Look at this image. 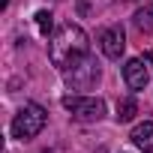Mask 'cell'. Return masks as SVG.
<instances>
[{
	"label": "cell",
	"mask_w": 153,
	"mask_h": 153,
	"mask_svg": "<svg viewBox=\"0 0 153 153\" xmlns=\"http://www.w3.org/2000/svg\"><path fill=\"white\" fill-rule=\"evenodd\" d=\"M123 81H126V87H129V90H135V93L147 87L150 72H147V66H144V60H141V57L126 60V66H123Z\"/></svg>",
	"instance_id": "6"
},
{
	"label": "cell",
	"mask_w": 153,
	"mask_h": 153,
	"mask_svg": "<svg viewBox=\"0 0 153 153\" xmlns=\"http://www.w3.org/2000/svg\"><path fill=\"white\" fill-rule=\"evenodd\" d=\"M33 18H36V27H39V33H42V36H48V33H51V27H54V15H51L48 9H39Z\"/></svg>",
	"instance_id": "10"
},
{
	"label": "cell",
	"mask_w": 153,
	"mask_h": 153,
	"mask_svg": "<svg viewBox=\"0 0 153 153\" xmlns=\"http://www.w3.org/2000/svg\"><path fill=\"white\" fill-rule=\"evenodd\" d=\"M135 27L141 30V33H153V3H144L138 12H135Z\"/></svg>",
	"instance_id": "8"
},
{
	"label": "cell",
	"mask_w": 153,
	"mask_h": 153,
	"mask_svg": "<svg viewBox=\"0 0 153 153\" xmlns=\"http://www.w3.org/2000/svg\"><path fill=\"white\" fill-rule=\"evenodd\" d=\"M87 48H90L87 33H84L78 24H63V27H57V30L51 33V39H48V60L63 72L69 63H75L78 57L90 54Z\"/></svg>",
	"instance_id": "1"
},
{
	"label": "cell",
	"mask_w": 153,
	"mask_h": 153,
	"mask_svg": "<svg viewBox=\"0 0 153 153\" xmlns=\"http://www.w3.org/2000/svg\"><path fill=\"white\" fill-rule=\"evenodd\" d=\"M99 45H102V54L108 60H120V54L126 51V33H123V27L120 24L105 27L102 36H99Z\"/></svg>",
	"instance_id": "5"
},
{
	"label": "cell",
	"mask_w": 153,
	"mask_h": 153,
	"mask_svg": "<svg viewBox=\"0 0 153 153\" xmlns=\"http://www.w3.org/2000/svg\"><path fill=\"white\" fill-rule=\"evenodd\" d=\"M138 114V102L129 96V99H120L117 102V123H129L132 117Z\"/></svg>",
	"instance_id": "9"
},
{
	"label": "cell",
	"mask_w": 153,
	"mask_h": 153,
	"mask_svg": "<svg viewBox=\"0 0 153 153\" xmlns=\"http://www.w3.org/2000/svg\"><path fill=\"white\" fill-rule=\"evenodd\" d=\"M132 144L141 150V153H153V120H144L132 129Z\"/></svg>",
	"instance_id": "7"
},
{
	"label": "cell",
	"mask_w": 153,
	"mask_h": 153,
	"mask_svg": "<svg viewBox=\"0 0 153 153\" xmlns=\"http://www.w3.org/2000/svg\"><path fill=\"white\" fill-rule=\"evenodd\" d=\"M63 108L78 123H96L105 114V102L96 96H63Z\"/></svg>",
	"instance_id": "4"
},
{
	"label": "cell",
	"mask_w": 153,
	"mask_h": 153,
	"mask_svg": "<svg viewBox=\"0 0 153 153\" xmlns=\"http://www.w3.org/2000/svg\"><path fill=\"white\" fill-rule=\"evenodd\" d=\"M99 63H96V57H90V54H84V57H78L75 63H69L66 69H63V81H66V87H72V90H90L96 81H99Z\"/></svg>",
	"instance_id": "3"
},
{
	"label": "cell",
	"mask_w": 153,
	"mask_h": 153,
	"mask_svg": "<svg viewBox=\"0 0 153 153\" xmlns=\"http://www.w3.org/2000/svg\"><path fill=\"white\" fill-rule=\"evenodd\" d=\"M45 120H48V114H45V108L39 102H24V108L12 120V138H18V141L36 138L45 129Z\"/></svg>",
	"instance_id": "2"
}]
</instances>
